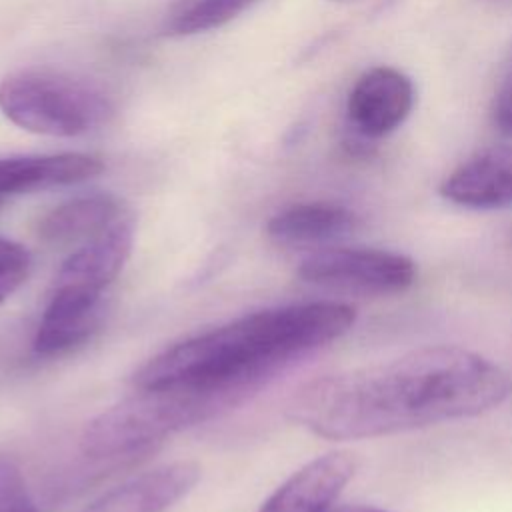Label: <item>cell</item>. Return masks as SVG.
<instances>
[{
  "label": "cell",
  "instance_id": "6da1fadb",
  "mask_svg": "<svg viewBox=\"0 0 512 512\" xmlns=\"http://www.w3.org/2000/svg\"><path fill=\"white\" fill-rule=\"evenodd\" d=\"M508 394L510 378L498 364L438 344L318 376L294 390L286 418L328 440H360L478 416Z\"/></svg>",
  "mask_w": 512,
  "mask_h": 512
},
{
  "label": "cell",
  "instance_id": "7a4b0ae2",
  "mask_svg": "<svg viewBox=\"0 0 512 512\" xmlns=\"http://www.w3.org/2000/svg\"><path fill=\"white\" fill-rule=\"evenodd\" d=\"M354 322L356 310L334 300L260 310L166 348L134 374V384H252L262 390Z\"/></svg>",
  "mask_w": 512,
  "mask_h": 512
},
{
  "label": "cell",
  "instance_id": "3957f363",
  "mask_svg": "<svg viewBox=\"0 0 512 512\" xmlns=\"http://www.w3.org/2000/svg\"><path fill=\"white\" fill-rule=\"evenodd\" d=\"M252 384H168L138 388L92 418L80 448L92 460L142 454L174 432L218 418L258 394Z\"/></svg>",
  "mask_w": 512,
  "mask_h": 512
},
{
  "label": "cell",
  "instance_id": "277c9868",
  "mask_svg": "<svg viewBox=\"0 0 512 512\" xmlns=\"http://www.w3.org/2000/svg\"><path fill=\"white\" fill-rule=\"evenodd\" d=\"M0 112L26 132L76 138L104 126L114 106L100 88L82 78L48 68H28L0 80Z\"/></svg>",
  "mask_w": 512,
  "mask_h": 512
},
{
  "label": "cell",
  "instance_id": "5b68a950",
  "mask_svg": "<svg viewBox=\"0 0 512 512\" xmlns=\"http://www.w3.org/2000/svg\"><path fill=\"white\" fill-rule=\"evenodd\" d=\"M298 276L332 292L396 294L416 280V264L400 252L364 246H326L308 254Z\"/></svg>",
  "mask_w": 512,
  "mask_h": 512
},
{
  "label": "cell",
  "instance_id": "8992f818",
  "mask_svg": "<svg viewBox=\"0 0 512 512\" xmlns=\"http://www.w3.org/2000/svg\"><path fill=\"white\" fill-rule=\"evenodd\" d=\"M134 244V222L120 216L108 228L88 238L60 266L52 294L78 302H102L104 290L122 272Z\"/></svg>",
  "mask_w": 512,
  "mask_h": 512
},
{
  "label": "cell",
  "instance_id": "52a82bcc",
  "mask_svg": "<svg viewBox=\"0 0 512 512\" xmlns=\"http://www.w3.org/2000/svg\"><path fill=\"white\" fill-rule=\"evenodd\" d=\"M412 80L390 66L366 70L350 88L346 100L348 122L364 140H376L394 132L414 108Z\"/></svg>",
  "mask_w": 512,
  "mask_h": 512
},
{
  "label": "cell",
  "instance_id": "ba28073f",
  "mask_svg": "<svg viewBox=\"0 0 512 512\" xmlns=\"http://www.w3.org/2000/svg\"><path fill=\"white\" fill-rule=\"evenodd\" d=\"M356 468L358 462L350 452L322 454L284 480L258 512H328Z\"/></svg>",
  "mask_w": 512,
  "mask_h": 512
},
{
  "label": "cell",
  "instance_id": "9c48e42d",
  "mask_svg": "<svg viewBox=\"0 0 512 512\" xmlns=\"http://www.w3.org/2000/svg\"><path fill=\"white\" fill-rule=\"evenodd\" d=\"M452 204L474 210L512 206V144L484 148L454 168L440 184Z\"/></svg>",
  "mask_w": 512,
  "mask_h": 512
},
{
  "label": "cell",
  "instance_id": "30bf717a",
  "mask_svg": "<svg viewBox=\"0 0 512 512\" xmlns=\"http://www.w3.org/2000/svg\"><path fill=\"white\" fill-rule=\"evenodd\" d=\"M198 478V464L172 462L108 490L82 512H166L196 486Z\"/></svg>",
  "mask_w": 512,
  "mask_h": 512
},
{
  "label": "cell",
  "instance_id": "8fae6325",
  "mask_svg": "<svg viewBox=\"0 0 512 512\" xmlns=\"http://www.w3.org/2000/svg\"><path fill=\"white\" fill-rule=\"evenodd\" d=\"M104 170L98 156L86 152L14 154L0 158V196L68 186L90 180Z\"/></svg>",
  "mask_w": 512,
  "mask_h": 512
},
{
  "label": "cell",
  "instance_id": "7c38bea8",
  "mask_svg": "<svg viewBox=\"0 0 512 512\" xmlns=\"http://www.w3.org/2000/svg\"><path fill=\"white\" fill-rule=\"evenodd\" d=\"M356 224V214L342 204L304 202L274 214L266 234L280 246L326 248L352 234Z\"/></svg>",
  "mask_w": 512,
  "mask_h": 512
},
{
  "label": "cell",
  "instance_id": "4fadbf2b",
  "mask_svg": "<svg viewBox=\"0 0 512 512\" xmlns=\"http://www.w3.org/2000/svg\"><path fill=\"white\" fill-rule=\"evenodd\" d=\"M120 216L122 206L114 194L90 192L74 196L48 210L38 222V236L48 244L88 240L108 228Z\"/></svg>",
  "mask_w": 512,
  "mask_h": 512
},
{
  "label": "cell",
  "instance_id": "5bb4252c",
  "mask_svg": "<svg viewBox=\"0 0 512 512\" xmlns=\"http://www.w3.org/2000/svg\"><path fill=\"white\" fill-rule=\"evenodd\" d=\"M102 314V302L84 304L50 296L34 334V352L38 356H54L82 344L98 330Z\"/></svg>",
  "mask_w": 512,
  "mask_h": 512
},
{
  "label": "cell",
  "instance_id": "9a60e30c",
  "mask_svg": "<svg viewBox=\"0 0 512 512\" xmlns=\"http://www.w3.org/2000/svg\"><path fill=\"white\" fill-rule=\"evenodd\" d=\"M258 0H174L164 16L168 36H194L226 26Z\"/></svg>",
  "mask_w": 512,
  "mask_h": 512
},
{
  "label": "cell",
  "instance_id": "2e32d148",
  "mask_svg": "<svg viewBox=\"0 0 512 512\" xmlns=\"http://www.w3.org/2000/svg\"><path fill=\"white\" fill-rule=\"evenodd\" d=\"M30 268V252L22 244L0 236V304L26 282Z\"/></svg>",
  "mask_w": 512,
  "mask_h": 512
},
{
  "label": "cell",
  "instance_id": "e0dca14e",
  "mask_svg": "<svg viewBox=\"0 0 512 512\" xmlns=\"http://www.w3.org/2000/svg\"><path fill=\"white\" fill-rule=\"evenodd\" d=\"M0 512H38L20 468L0 460Z\"/></svg>",
  "mask_w": 512,
  "mask_h": 512
},
{
  "label": "cell",
  "instance_id": "ac0fdd59",
  "mask_svg": "<svg viewBox=\"0 0 512 512\" xmlns=\"http://www.w3.org/2000/svg\"><path fill=\"white\" fill-rule=\"evenodd\" d=\"M492 120L502 136L512 138V70L504 76L502 84L496 90L492 104Z\"/></svg>",
  "mask_w": 512,
  "mask_h": 512
},
{
  "label": "cell",
  "instance_id": "d6986e66",
  "mask_svg": "<svg viewBox=\"0 0 512 512\" xmlns=\"http://www.w3.org/2000/svg\"><path fill=\"white\" fill-rule=\"evenodd\" d=\"M328 512H386L374 506H362V504H342V506H332Z\"/></svg>",
  "mask_w": 512,
  "mask_h": 512
},
{
  "label": "cell",
  "instance_id": "ffe728a7",
  "mask_svg": "<svg viewBox=\"0 0 512 512\" xmlns=\"http://www.w3.org/2000/svg\"><path fill=\"white\" fill-rule=\"evenodd\" d=\"M494 2H502V4H510L512 0H494Z\"/></svg>",
  "mask_w": 512,
  "mask_h": 512
},
{
  "label": "cell",
  "instance_id": "44dd1931",
  "mask_svg": "<svg viewBox=\"0 0 512 512\" xmlns=\"http://www.w3.org/2000/svg\"><path fill=\"white\" fill-rule=\"evenodd\" d=\"M2 204H4V198H2V196H0V206H2Z\"/></svg>",
  "mask_w": 512,
  "mask_h": 512
},
{
  "label": "cell",
  "instance_id": "7402d4cb",
  "mask_svg": "<svg viewBox=\"0 0 512 512\" xmlns=\"http://www.w3.org/2000/svg\"><path fill=\"white\" fill-rule=\"evenodd\" d=\"M334 2H348V0H334Z\"/></svg>",
  "mask_w": 512,
  "mask_h": 512
}]
</instances>
